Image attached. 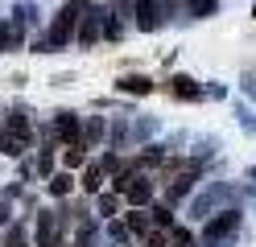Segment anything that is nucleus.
Here are the masks:
<instances>
[{
    "instance_id": "15",
    "label": "nucleus",
    "mask_w": 256,
    "mask_h": 247,
    "mask_svg": "<svg viewBox=\"0 0 256 247\" xmlns=\"http://www.w3.org/2000/svg\"><path fill=\"white\" fill-rule=\"evenodd\" d=\"M215 0H178V12H186L190 21H194V16H215Z\"/></svg>"
},
{
    "instance_id": "32",
    "label": "nucleus",
    "mask_w": 256,
    "mask_h": 247,
    "mask_svg": "<svg viewBox=\"0 0 256 247\" xmlns=\"http://www.w3.org/2000/svg\"><path fill=\"white\" fill-rule=\"evenodd\" d=\"M198 247H236V239L232 243H198Z\"/></svg>"
},
{
    "instance_id": "6",
    "label": "nucleus",
    "mask_w": 256,
    "mask_h": 247,
    "mask_svg": "<svg viewBox=\"0 0 256 247\" xmlns=\"http://www.w3.org/2000/svg\"><path fill=\"white\" fill-rule=\"evenodd\" d=\"M54 136L66 148L83 144V120H78V111H54Z\"/></svg>"
},
{
    "instance_id": "33",
    "label": "nucleus",
    "mask_w": 256,
    "mask_h": 247,
    "mask_svg": "<svg viewBox=\"0 0 256 247\" xmlns=\"http://www.w3.org/2000/svg\"><path fill=\"white\" fill-rule=\"evenodd\" d=\"M91 247H116V243H91Z\"/></svg>"
},
{
    "instance_id": "31",
    "label": "nucleus",
    "mask_w": 256,
    "mask_h": 247,
    "mask_svg": "<svg viewBox=\"0 0 256 247\" xmlns=\"http://www.w3.org/2000/svg\"><path fill=\"white\" fill-rule=\"evenodd\" d=\"M240 87H244V91L256 99V70H252V74H244V82H240Z\"/></svg>"
},
{
    "instance_id": "25",
    "label": "nucleus",
    "mask_w": 256,
    "mask_h": 247,
    "mask_svg": "<svg viewBox=\"0 0 256 247\" xmlns=\"http://www.w3.org/2000/svg\"><path fill=\"white\" fill-rule=\"evenodd\" d=\"M17 190H21V186H8L4 194H0V227H4L8 214H12V198H17Z\"/></svg>"
},
{
    "instance_id": "8",
    "label": "nucleus",
    "mask_w": 256,
    "mask_h": 247,
    "mask_svg": "<svg viewBox=\"0 0 256 247\" xmlns=\"http://www.w3.org/2000/svg\"><path fill=\"white\" fill-rule=\"evenodd\" d=\"M38 247H58V227H62V214L58 210H38Z\"/></svg>"
},
{
    "instance_id": "3",
    "label": "nucleus",
    "mask_w": 256,
    "mask_h": 247,
    "mask_svg": "<svg viewBox=\"0 0 256 247\" xmlns=\"http://www.w3.org/2000/svg\"><path fill=\"white\" fill-rule=\"evenodd\" d=\"M240 206H228V210H219L211 214V219L202 223V243H232L236 239V231H240Z\"/></svg>"
},
{
    "instance_id": "26",
    "label": "nucleus",
    "mask_w": 256,
    "mask_h": 247,
    "mask_svg": "<svg viewBox=\"0 0 256 247\" xmlns=\"http://www.w3.org/2000/svg\"><path fill=\"white\" fill-rule=\"evenodd\" d=\"M153 223H157V227H174V210H170L166 202H157V206H153Z\"/></svg>"
},
{
    "instance_id": "20",
    "label": "nucleus",
    "mask_w": 256,
    "mask_h": 247,
    "mask_svg": "<svg viewBox=\"0 0 256 247\" xmlns=\"http://www.w3.org/2000/svg\"><path fill=\"white\" fill-rule=\"evenodd\" d=\"M0 153H4V157H25V140L8 136V132H0Z\"/></svg>"
},
{
    "instance_id": "13",
    "label": "nucleus",
    "mask_w": 256,
    "mask_h": 247,
    "mask_svg": "<svg viewBox=\"0 0 256 247\" xmlns=\"http://www.w3.org/2000/svg\"><path fill=\"white\" fill-rule=\"evenodd\" d=\"M124 194H128V202H132L136 210H145V206L153 202V186H149V181L140 177V173H136V181H132V186H128Z\"/></svg>"
},
{
    "instance_id": "23",
    "label": "nucleus",
    "mask_w": 256,
    "mask_h": 247,
    "mask_svg": "<svg viewBox=\"0 0 256 247\" xmlns=\"http://www.w3.org/2000/svg\"><path fill=\"white\" fill-rule=\"evenodd\" d=\"M132 181H136V165H120L116 169V194H124Z\"/></svg>"
},
{
    "instance_id": "11",
    "label": "nucleus",
    "mask_w": 256,
    "mask_h": 247,
    "mask_svg": "<svg viewBox=\"0 0 256 247\" xmlns=\"http://www.w3.org/2000/svg\"><path fill=\"white\" fill-rule=\"evenodd\" d=\"M21 41H25V29L12 21H0V54H8V49H21Z\"/></svg>"
},
{
    "instance_id": "9",
    "label": "nucleus",
    "mask_w": 256,
    "mask_h": 247,
    "mask_svg": "<svg viewBox=\"0 0 256 247\" xmlns=\"http://www.w3.org/2000/svg\"><path fill=\"white\" fill-rule=\"evenodd\" d=\"M0 132H8V136H17V140H25V144H29V136H34V124L25 120V107L4 111V124H0Z\"/></svg>"
},
{
    "instance_id": "5",
    "label": "nucleus",
    "mask_w": 256,
    "mask_h": 247,
    "mask_svg": "<svg viewBox=\"0 0 256 247\" xmlns=\"http://www.w3.org/2000/svg\"><path fill=\"white\" fill-rule=\"evenodd\" d=\"M120 12L128 21H136V29H145V33L162 29V4H157V0H124Z\"/></svg>"
},
{
    "instance_id": "18",
    "label": "nucleus",
    "mask_w": 256,
    "mask_h": 247,
    "mask_svg": "<svg viewBox=\"0 0 256 247\" xmlns=\"http://www.w3.org/2000/svg\"><path fill=\"white\" fill-rule=\"evenodd\" d=\"M38 16H42L38 4H29V0H21V4L12 8V21H17L21 29H38Z\"/></svg>"
},
{
    "instance_id": "10",
    "label": "nucleus",
    "mask_w": 256,
    "mask_h": 247,
    "mask_svg": "<svg viewBox=\"0 0 256 247\" xmlns=\"http://www.w3.org/2000/svg\"><path fill=\"white\" fill-rule=\"evenodd\" d=\"M104 140H108V120H104V115H87V124H83V148H95Z\"/></svg>"
},
{
    "instance_id": "16",
    "label": "nucleus",
    "mask_w": 256,
    "mask_h": 247,
    "mask_svg": "<svg viewBox=\"0 0 256 247\" xmlns=\"http://www.w3.org/2000/svg\"><path fill=\"white\" fill-rule=\"evenodd\" d=\"M116 87H120L124 95H149V91H153V78H145V74H124Z\"/></svg>"
},
{
    "instance_id": "30",
    "label": "nucleus",
    "mask_w": 256,
    "mask_h": 247,
    "mask_svg": "<svg viewBox=\"0 0 256 247\" xmlns=\"http://www.w3.org/2000/svg\"><path fill=\"white\" fill-rule=\"evenodd\" d=\"M29 49H34V54H50V45H46V33H38V37L29 41Z\"/></svg>"
},
{
    "instance_id": "34",
    "label": "nucleus",
    "mask_w": 256,
    "mask_h": 247,
    "mask_svg": "<svg viewBox=\"0 0 256 247\" xmlns=\"http://www.w3.org/2000/svg\"><path fill=\"white\" fill-rule=\"evenodd\" d=\"M252 16H256V8H252Z\"/></svg>"
},
{
    "instance_id": "4",
    "label": "nucleus",
    "mask_w": 256,
    "mask_h": 247,
    "mask_svg": "<svg viewBox=\"0 0 256 247\" xmlns=\"http://www.w3.org/2000/svg\"><path fill=\"white\" fill-rule=\"evenodd\" d=\"M104 12H108V4H87V0H83L78 29H74V41L78 45H95V41L104 37Z\"/></svg>"
},
{
    "instance_id": "17",
    "label": "nucleus",
    "mask_w": 256,
    "mask_h": 247,
    "mask_svg": "<svg viewBox=\"0 0 256 247\" xmlns=\"http://www.w3.org/2000/svg\"><path fill=\"white\" fill-rule=\"evenodd\" d=\"M124 227H128V235H149L153 231V223H149V210H128V219H124Z\"/></svg>"
},
{
    "instance_id": "21",
    "label": "nucleus",
    "mask_w": 256,
    "mask_h": 247,
    "mask_svg": "<svg viewBox=\"0 0 256 247\" xmlns=\"http://www.w3.org/2000/svg\"><path fill=\"white\" fill-rule=\"evenodd\" d=\"M116 206H120V198L116 194H100V223H108V219H116Z\"/></svg>"
},
{
    "instance_id": "2",
    "label": "nucleus",
    "mask_w": 256,
    "mask_h": 247,
    "mask_svg": "<svg viewBox=\"0 0 256 247\" xmlns=\"http://www.w3.org/2000/svg\"><path fill=\"white\" fill-rule=\"evenodd\" d=\"M78 12H83V0H66V4L58 8V16H54L50 33H46V45H50V54H54V49H66V45L74 41V29H78Z\"/></svg>"
},
{
    "instance_id": "29",
    "label": "nucleus",
    "mask_w": 256,
    "mask_h": 247,
    "mask_svg": "<svg viewBox=\"0 0 256 247\" xmlns=\"http://www.w3.org/2000/svg\"><path fill=\"white\" fill-rule=\"evenodd\" d=\"M149 247H170V235L166 231H149Z\"/></svg>"
},
{
    "instance_id": "12",
    "label": "nucleus",
    "mask_w": 256,
    "mask_h": 247,
    "mask_svg": "<svg viewBox=\"0 0 256 247\" xmlns=\"http://www.w3.org/2000/svg\"><path fill=\"white\" fill-rule=\"evenodd\" d=\"M170 91L178 95V99H190V103H194V99H202V87H198L190 74H174V78H170Z\"/></svg>"
},
{
    "instance_id": "28",
    "label": "nucleus",
    "mask_w": 256,
    "mask_h": 247,
    "mask_svg": "<svg viewBox=\"0 0 256 247\" xmlns=\"http://www.w3.org/2000/svg\"><path fill=\"white\" fill-rule=\"evenodd\" d=\"M236 115H240V124H244L248 132H256V111H252V107H244V103H236Z\"/></svg>"
},
{
    "instance_id": "27",
    "label": "nucleus",
    "mask_w": 256,
    "mask_h": 247,
    "mask_svg": "<svg viewBox=\"0 0 256 247\" xmlns=\"http://www.w3.org/2000/svg\"><path fill=\"white\" fill-rule=\"evenodd\" d=\"M104 227H108V235L116 239V243H128V239H132V235H128V227H124V223H116V219H108Z\"/></svg>"
},
{
    "instance_id": "22",
    "label": "nucleus",
    "mask_w": 256,
    "mask_h": 247,
    "mask_svg": "<svg viewBox=\"0 0 256 247\" xmlns=\"http://www.w3.org/2000/svg\"><path fill=\"white\" fill-rule=\"evenodd\" d=\"M70 186H74V177H70V173H54V177H50V194H54V198H66Z\"/></svg>"
},
{
    "instance_id": "14",
    "label": "nucleus",
    "mask_w": 256,
    "mask_h": 247,
    "mask_svg": "<svg viewBox=\"0 0 256 247\" xmlns=\"http://www.w3.org/2000/svg\"><path fill=\"white\" fill-rule=\"evenodd\" d=\"M104 177H108V173H104L100 161H87V165H83V190H87V194H100V190H104Z\"/></svg>"
},
{
    "instance_id": "19",
    "label": "nucleus",
    "mask_w": 256,
    "mask_h": 247,
    "mask_svg": "<svg viewBox=\"0 0 256 247\" xmlns=\"http://www.w3.org/2000/svg\"><path fill=\"white\" fill-rule=\"evenodd\" d=\"M4 247H29V231H25V223H8Z\"/></svg>"
},
{
    "instance_id": "1",
    "label": "nucleus",
    "mask_w": 256,
    "mask_h": 247,
    "mask_svg": "<svg viewBox=\"0 0 256 247\" xmlns=\"http://www.w3.org/2000/svg\"><path fill=\"white\" fill-rule=\"evenodd\" d=\"M236 206V186L232 181H211V186H202V194L190 198V219L194 223H206L211 214Z\"/></svg>"
},
{
    "instance_id": "24",
    "label": "nucleus",
    "mask_w": 256,
    "mask_h": 247,
    "mask_svg": "<svg viewBox=\"0 0 256 247\" xmlns=\"http://www.w3.org/2000/svg\"><path fill=\"white\" fill-rule=\"evenodd\" d=\"M62 161H66V173H70V169H83V165H87V157H83V144L66 148V153H62Z\"/></svg>"
},
{
    "instance_id": "7",
    "label": "nucleus",
    "mask_w": 256,
    "mask_h": 247,
    "mask_svg": "<svg viewBox=\"0 0 256 247\" xmlns=\"http://www.w3.org/2000/svg\"><path fill=\"white\" fill-rule=\"evenodd\" d=\"M194 181H198V165H190L186 173H178V177H174L170 186H166V206L174 210V206L182 202V198H190V194H194Z\"/></svg>"
}]
</instances>
